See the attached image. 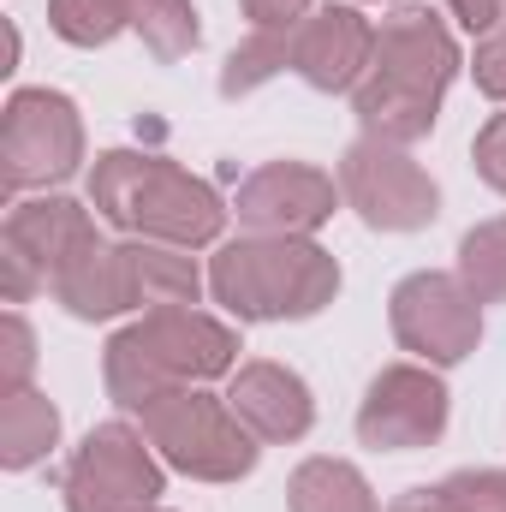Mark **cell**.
<instances>
[{
    "instance_id": "cell-1",
    "label": "cell",
    "mask_w": 506,
    "mask_h": 512,
    "mask_svg": "<svg viewBox=\"0 0 506 512\" xmlns=\"http://www.w3.org/2000/svg\"><path fill=\"white\" fill-rule=\"evenodd\" d=\"M459 66H465L459 42L429 6H399L393 18H381L376 60L364 72V84L352 90V114H358L364 137L399 143V149L429 137Z\"/></svg>"
},
{
    "instance_id": "cell-17",
    "label": "cell",
    "mask_w": 506,
    "mask_h": 512,
    "mask_svg": "<svg viewBox=\"0 0 506 512\" xmlns=\"http://www.w3.org/2000/svg\"><path fill=\"white\" fill-rule=\"evenodd\" d=\"M286 512H381L376 489L346 459H304L286 483Z\"/></svg>"
},
{
    "instance_id": "cell-20",
    "label": "cell",
    "mask_w": 506,
    "mask_h": 512,
    "mask_svg": "<svg viewBox=\"0 0 506 512\" xmlns=\"http://www.w3.org/2000/svg\"><path fill=\"white\" fill-rule=\"evenodd\" d=\"M459 280L477 304H501L506 298V215L471 227L459 239Z\"/></svg>"
},
{
    "instance_id": "cell-18",
    "label": "cell",
    "mask_w": 506,
    "mask_h": 512,
    "mask_svg": "<svg viewBox=\"0 0 506 512\" xmlns=\"http://www.w3.org/2000/svg\"><path fill=\"white\" fill-rule=\"evenodd\" d=\"M131 30L143 36V48L161 66L185 60L203 42V24H197V6L191 0H131Z\"/></svg>"
},
{
    "instance_id": "cell-9",
    "label": "cell",
    "mask_w": 506,
    "mask_h": 512,
    "mask_svg": "<svg viewBox=\"0 0 506 512\" xmlns=\"http://www.w3.org/2000/svg\"><path fill=\"white\" fill-rule=\"evenodd\" d=\"M387 316H393V340L429 370L465 364L477 352V340H483V304L465 292L459 274H435V268L405 274L393 286Z\"/></svg>"
},
{
    "instance_id": "cell-4",
    "label": "cell",
    "mask_w": 506,
    "mask_h": 512,
    "mask_svg": "<svg viewBox=\"0 0 506 512\" xmlns=\"http://www.w3.org/2000/svg\"><path fill=\"white\" fill-rule=\"evenodd\" d=\"M209 292L239 322H310L340 292V262L316 239L251 233L221 245L209 262Z\"/></svg>"
},
{
    "instance_id": "cell-26",
    "label": "cell",
    "mask_w": 506,
    "mask_h": 512,
    "mask_svg": "<svg viewBox=\"0 0 506 512\" xmlns=\"http://www.w3.org/2000/svg\"><path fill=\"white\" fill-rule=\"evenodd\" d=\"M251 30H298L310 18V0H239Z\"/></svg>"
},
{
    "instance_id": "cell-28",
    "label": "cell",
    "mask_w": 506,
    "mask_h": 512,
    "mask_svg": "<svg viewBox=\"0 0 506 512\" xmlns=\"http://www.w3.org/2000/svg\"><path fill=\"white\" fill-rule=\"evenodd\" d=\"M387 512H453V501H447V495H441V483H435V489H405Z\"/></svg>"
},
{
    "instance_id": "cell-6",
    "label": "cell",
    "mask_w": 506,
    "mask_h": 512,
    "mask_svg": "<svg viewBox=\"0 0 506 512\" xmlns=\"http://www.w3.org/2000/svg\"><path fill=\"white\" fill-rule=\"evenodd\" d=\"M84 161V120L60 90H12L0 114V185L6 197L66 185Z\"/></svg>"
},
{
    "instance_id": "cell-5",
    "label": "cell",
    "mask_w": 506,
    "mask_h": 512,
    "mask_svg": "<svg viewBox=\"0 0 506 512\" xmlns=\"http://www.w3.org/2000/svg\"><path fill=\"white\" fill-rule=\"evenodd\" d=\"M137 417H143L149 447L197 483H239L256 471V435L239 423V411L227 399H215L203 387L155 393Z\"/></svg>"
},
{
    "instance_id": "cell-2",
    "label": "cell",
    "mask_w": 506,
    "mask_h": 512,
    "mask_svg": "<svg viewBox=\"0 0 506 512\" xmlns=\"http://www.w3.org/2000/svg\"><path fill=\"white\" fill-rule=\"evenodd\" d=\"M90 209L120 227L126 239H155L179 251H203L227 227V203L215 197L209 179L185 173L167 155L143 149H108L90 167Z\"/></svg>"
},
{
    "instance_id": "cell-29",
    "label": "cell",
    "mask_w": 506,
    "mask_h": 512,
    "mask_svg": "<svg viewBox=\"0 0 506 512\" xmlns=\"http://www.w3.org/2000/svg\"><path fill=\"white\" fill-rule=\"evenodd\" d=\"M149 512H167V507H149Z\"/></svg>"
},
{
    "instance_id": "cell-22",
    "label": "cell",
    "mask_w": 506,
    "mask_h": 512,
    "mask_svg": "<svg viewBox=\"0 0 506 512\" xmlns=\"http://www.w3.org/2000/svg\"><path fill=\"white\" fill-rule=\"evenodd\" d=\"M30 370H36V334L18 310H6L0 316V393L30 387Z\"/></svg>"
},
{
    "instance_id": "cell-24",
    "label": "cell",
    "mask_w": 506,
    "mask_h": 512,
    "mask_svg": "<svg viewBox=\"0 0 506 512\" xmlns=\"http://www.w3.org/2000/svg\"><path fill=\"white\" fill-rule=\"evenodd\" d=\"M471 161H477V179H483L489 191H501V197H506V114H495L489 126L477 131Z\"/></svg>"
},
{
    "instance_id": "cell-8",
    "label": "cell",
    "mask_w": 506,
    "mask_h": 512,
    "mask_svg": "<svg viewBox=\"0 0 506 512\" xmlns=\"http://www.w3.org/2000/svg\"><path fill=\"white\" fill-rule=\"evenodd\" d=\"M340 197L376 233H423L441 215L435 179L399 143H381V137H358L340 155Z\"/></svg>"
},
{
    "instance_id": "cell-7",
    "label": "cell",
    "mask_w": 506,
    "mask_h": 512,
    "mask_svg": "<svg viewBox=\"0 0 506 512\" xmlns=\"http://www.w3.org/2000/svg\"><path fill=\"white\" fill-rule=\"evenodd\" d=\"M161 489V459L131 423H96L66 465V512H149Z\"/></svg>"
},
{
    "instance_id": "cell-3",
    "label": "cell",
    "mask_w": 506,
    "mask_h": 512,
    "mask_svg": "<svg viewBox=\"0 0 506 512\" xmlns=\"http://www.w3.org/2000/svg\"><path fill=\"white\" fill-rule=\"evenodd\" d=\"M233 370H239V334L197 304L143 310V322L120 328L102 352L108 393L126 411H143L155 393H173V387L221 382Z\"/></svg>"
},
{
    "instance_id": "cell-12",
    "label": "cell",
    "mask_w": 506,
    "mask_h": 512,
    "mask_svg": "<svg viewBox=\"0 0 506 512\" xmlns=\"http://www.w3.org/2000/svg\"><path fill=\"white\" fill-rule=\"evenodd\" d=\"M370 60H376V24L358 6H322L292 30V72L322 96L358 90Z\"/></svg>"
},
{
    "instance_id": "cell-19",
    "label": "cell",
    "mask_w": 506,
    "mask_h": 512,
    "mask_svg": "<svg viewBox=\"0 0 506 512\" xmlns=\"http://www.w3.org/2000/svg\"><path fill=\"white\" fill-rule=\"evenodd\" d=\"M286 66H292V30H251L221 66V96L239 102V96L262 90L274 72H286Z\"/></svg>"
},
{
    "instance_id": "cell-27",
    "label": "cell",
    "mask_w": 506,
    "mask_h": 512,
    "mask_svg": "<svg viewBox=\"0 0 506 512\" xmlns=\"http://www.w3.org/2000/svg\"><path fill=\"white\" fill-rule=\"evenodd\" d=\"M447 12H453L471 36H489V30L506 18V0H447Z\"/></svg>"
},
{
    "instance_id": "cell-10",
    "label": "cell",
    "mask_w": 506,
    "mask_h": 512,
    "mask_svg": "<svg viewBox=\"0 0 506 512\" xmlns=\"http://www.w3.org/2000/svg\"><path fill=\"white\" fill-rule=\"evenodd\" d=\"M447 435V382L429 364H387L364 405H358V441L376 453H417Z\"/></svg>"
},
{
    "instance_id": "cell-25",
    "label": "cell",
    "mask_w": 506,
    "mask_h": 512,
    "mask_svg": "<svg viewBox=\"0 0 506 512\" xmlns=\"http://www.w3.org/2000/svg\"><path fill=\"white\" fill-rule=\"evenodd\" d=\"M471 72H477V90H483L489 102H506V30H489V36L477 42Z\"/></svg>"
},
{
    "instance_id": "cell-16",
    "label": "cell",
    "mask_w": 506,
    "mask_h": 512,
    "mask_svg": "<svg viewBox=\"0 0 506 512\" xmlns=\"http://www.w3.org/2000/svg\"><path fill=\"white\" fill-rule=\"evenodd\" d=\"M60 441V411L48 405V393L36 387H18V393H0V465L6 471H30L54 453Z\"/></svg>"
},
{
    "instance_id": "cell-23",
    "label": "cell",
    "mask_w": 506,
    "mask_h": 512,
    "mask_svg": "<svg viewBox=\"0 0 506 512\" xmlns=\"http://www.w3.org/2000/svg\"><path fill=\"white\" fill-rule=\"evenodd\" d=\"M441 495L453 512H506V471H453Z\"/></svg>"
},
{
    "instance_id": "cell-14",
    "label": "cell",
    "mask_w": 506,
    "mask_h": 512,
    "mask_svg": "<svg viewBox=\"0 0 506 512\" xmlns=\"http://www.w3.org/2000/svg\"><path fill=\"white\" fill-rule=\"evenodd\" d=\"M227 405L239 411V423L251 429L256 441L268 447H286V441H304L310 423H316V399L298 370L274 364V358H256V364H239L233 370V387H227Z\"/></svg>"
},
{
    "instance_id": "cell-11",
    "label": "cell",
    "mask_w": 506,
    "mask_h": 512,
    "mask_svg": "<svg viewBox=\"0 0 506 512\" xmlns=\"http://www.w3.org/2000/svg\"><path fill=\"white\" fill-rule=\"evenodd\" d=\"M340 185L310 167V161H268L256 167L251 179L239 185L233 197V215L251 227V233H280V239H310L322 221H334L340 209Z\"/></svg>"
},
{
    "instance_id": "cell-13",
    "label": "cell",
    "mask_w": 506,
    "mask_h": 512,
    "mask_svg": "<svg viewBox=\"0 0 506 512\" xmlns=\"http://www.w3.org/2000/svg\"><path fill=\"white\" fill-rule=\"evenodd\" d=\"M48 286L78 322H108L120 310H143L149 304V292H143V239H126V245H102L96 239L84 256H72Z\"/></svg>"
},
{
    "instance_id": "cell-21",
    "label": "cell",
    "mask_w": 506,
    "mask_h": 512,
    "mask_svg": "<svg viewBox=\"0 0 506 512\" xmlns=\"http://www.w3.org/2000/svg\"><path fill=\"white\" fill-rule=\"evenodd\" d=\"M48 30L72 48H108L131 30V0H48Z\"/></svg>"
},
{
    "instance_id": "cell-15",
    "label": "cell",
    "mask_w": 506,
    "mask_h": 512,
    "mask_svg": "<svg viewBox=\"0 0 506 512\" xmlns=\"http://www.w3.org/2000/svg\"><path fill=\"white\" fill-rule=\"evenodd\" d=\"M0 245L36 262L42 280H54L72 256H84L96 245V221L84 203L72 197H30V203H12L6 227H0Z\"/></svg>"
}]
</instances>
